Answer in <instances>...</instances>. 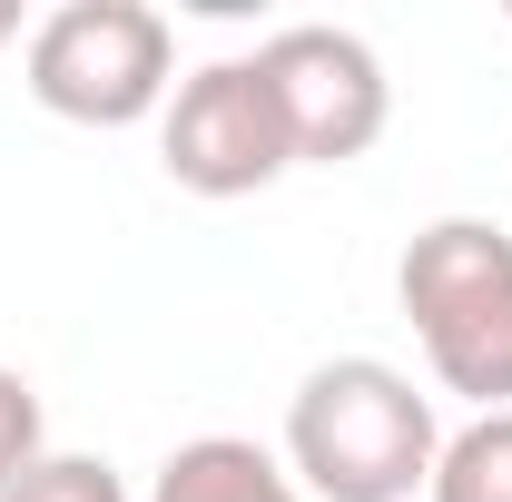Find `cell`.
<instances>
[{
  "label": "cell",
  "instance_id": "cell-1",
  "mask_svg": "<svg viewBox=\"0 0 512 502\" xmlns=\"http://www.w3.org/2000/svg\"><path fill=\"white\" fill-rule=\"evenodd\" d=\"M434 394L384 355H335L286 404V473L306 502H414L434 483Z\"/></svg>",
  "mask_w": 512,
  "mask_h": 502
},
{
  "label": "cell",
  "instance_id": "cell-2",
  "mask_svg": "<svg viewBox=\"0 0 512 502\" xmlns=\"http://www.w3.org/2000/svg\"><path fill=\"white\" fill-rule=\"evenodd\" d=\"M394 296L444 394L512 414V237L493 217H434L394 256Z\"/></svg>",
  "mask_w": 512,
  "mask_h": 502
},
{
  "label": "cell",
  "instance_id": "cell-3",
  "mask_svg": "<svg viewBox=\"0 0 512 502\" xmlns=\"http://www.w3.org/2000/svg\"><path fill=\"white\" fill-rule=\"evenodd\" d=\"M30 99L69 128H138L178 89V30L148 0H60L30 30Z\"/></svg>",
  "mask_w": 512,
  "mask_h": 502
},
{
  "label": "cell",
  "instance_id": "cell-4",
  "mask_svg": "<svg viewBox=\"0 0 512 502\" xmlns=\"http://www.w3.org/2000/svg\"><path fill=\"white\" fill-rule=\"evenodd\" d=\"M256 79L276 89V119L296 168H355L394 119V79H384L375 40L335 30V20H296L256 50Z\"/></svg>",
  "mask_w": 512,
  "mask_h": 502
},
{
  "label": "cell",
  "instance_id": "cell-5",
  "mask_svg": "<svg viewBox=\"0 0 512 502\" xmlns=\"http://www.w3.org/2000/svg\"><path fill=\"white\" fill-rule=\"evenodd\" d=\"M158 168L188 197H256L296 168L276 89L256 79V60H207L168 89V109H158Z\"/></svg>",
  "mask_w": 512,
  "mask_h": 502
},
{
  "label": "cell",
  "instance_id": "cell-6",
  "mask_svg": "<svg viewBox=\"0 0 512 502\" xmlns=\"http://www.w3.org/2000/svg\"><path fill=\"white\" fill-rule=\"evenodd\" d=\"M148 502H306V493H296L286 453H266L247 434H197V443H178L158 463Z\"/></svg>",
  "mask_w": 512,
  "mask_h": 502
},
{
  "label": "cell",
  "instance_id": "cell-7",
  "mask_svg": "<svg viewBox=\"0 0 512 502\" xmlns=\"http://www.w3.org/2000/svg\"><path fill=\"white\" fill-rule=\"evenodd\" d=\"M424 502H512V414H473L463 434H444Z\"/></svg>",
  "mask_w": 512,
  "mask_h": 502
},
{
  "label": "cell",
  "instance_id": "cell-8",
  "mask_svg": "<svg viewBox=\"0 0 512 502\" xmlns=\"http://www.w3.org/2000/svg\"><path fill=\"white\" fill-rule=\"evenodd\" d=\"M0 502H128L109 453H40L20 483H0Z\"/></svg>",
  "mask_w": 512,
  "mask_h": 502
},
{
  "label": "cell",
  "instance_id": "cell-9",
  "mask_svg": "<svg viewBox=\"0 0 512 502\" xmlns=\"http://www.w3.org/2000/svg\"><path fill=\"white\" fill-rule=\"evenodd\" d=\"M40 453H50V434H40V394H30L20 365H0V483H20Z\"/></svg>",
  "mask_w": 512,
  "mask_h": 502
},
{
  "label": "cell",
  "instance_id": "cell-10",
  "mask_svg": "<svg viewBox=\"0 0 512 502\" xmlns=\"http://www.w3.org/2000/svg\"><path fill=\"white\" fill-rule=\"evenodd\" d=\"M10 40H20V10H10V0H0V50H10Z\"/></svg>",
  "mask_w": 512,
  "mask_h": 502
}]
</instances>
